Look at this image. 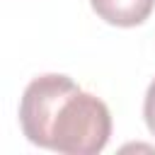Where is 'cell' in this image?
<instances>
[{
    "mask_svg": "<svg viewBox=\"0 0 155 155\" xmlns=\"http://www.w3.org/2000/svg\"><path fill=\"white\" fill-rule=\"evenodd\" d=\"M19 126L29 143L65 155H97L111 136L109 107L68 75L34 78L19 102Z\"/></svg>",
    "mask_w": 155,
    "mask_h": 155,
    "instance_id": "6da1fadb",
    "label": "cell"
},
{
    "mask_svg": "<svg viewBox=\"0 0 155 155\" xmlns=\"http://www.w3.org/2000/svg\"><path fill=\"white\" fill-rule=\"evenodd\" d=\"M90 5L97 12V17L107 24L136 27L150 17L155 0H90Z\"/></svg>",
    "mask_w": 155,
    "mask_h": 155,
    "instance_id": "7a4b0ae2",
    "label": "cell"
},
{
    "mask_svg": "<svg viewBox=\"0 0 155 155\" xmlns=\"http://www.w3.org/2000/svg\"><path fill=\"white\" fill-rule=\"evenodd\" d=\"M143 116H145L148 131L155 136V80L148 85V92H145V104H143Z\"/></svg>",
    "mask_w": 155,
    "mask_h": 155,
    "instance_id": "3957f363",
    "label": "cell"
}]
</instances>
